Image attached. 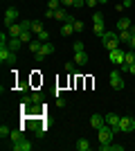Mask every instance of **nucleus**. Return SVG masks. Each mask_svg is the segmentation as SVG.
<instances>
[{
    "mask_svg": "<svg viewBox=\"0 0 135 151\" xmlns=\"http://www.w3.org/2000/svg\"><path fill=\"white\" fill-rule=\"evenodd\" d=\"M9 138H11V142H18V140H23V126H20V129H14Z\"/></svg>",
    "mask_w": 135,
    "mask_h": 151,
    "instance_id": "21",
    "label": "nucleus"
},
{
    "mask_svg": "<svg viewBox=\"0 0 135 151\" xmlns=\"http://www.w3.org/2000/svg\"><path fill=\"white\" fill-rule=\"evenodd\" d=\"M9 135H11V129H9L7 124H2V126H0V138L5 140V138H9Z\"/></svg>",
    "mask_w": 135,
    "mask_h": 151,
    "instance_id": "24",
    "label": "nucleus"
},
{
    "mask_svg": "<svg viewBox=\"0 0 135 151\" xmlns=\"http://www.w3.org/2000/svg\"><path fill=\"white\" fill-rule=\"evenodd\" d=\"M56 104H59V108H61V106H65V99H61V97L56 95Z\"/></svg>",
    "mask_w": 135,
    "mask_h": 151,
    "instance_id": "37",
    "label": "nucleus"
},
{
    "mask_svg": "<svg viewBox=\"0 0 135 151\" xmlns=\"http://www.w3.org/2000/svg\"><path fill=\"white\" fill-rule=\"evenodd\" d=\"M36 38H41V41H43V43H47V41H50V34H47V32H41V34H39V36H36Z\"/></svg>",
    "mask_w": 135,
    "mask_h": 151,
    "instance_id": "30",
    "label": "nucleus"
},
{
    "mask_svg": "<svg viewBox=\"0 0 135 151\" xmlns=\"http://www.w3.org/2000/svg\"><path fill=\"white\" fill-rule=\"evenodd\" d=\"M11 54H14V52L9 50V45H2V47H0V63H2V65H5V63H9Z\"/></svg>",
    "mask_w": 135,
    "mask_h": 151,
    "instance_id": "11",
    "label": "nucleus"
},
{
    "mask_svg": "<svg viewBox=\"0 0 135 151\" xmlns=\"http://www.w3.org/2000/svg\"><path fill=\"white\" fill-rule=\"evenodd\" d=\"M108 61L113 63V65H122V63L126 61V52H124L122 47H117V50H110V52H108Z\"/></svg>",
    "mask_w": 135,
    "mask_h": 151,
    "instance_id": "3",
    "label": "nucleus"
},
{
    "mask_svg": "<svg viewBox=\"0 0 135 151\" xmlns=\"http://www.w3.org/2000/svg\"><path fill=\"white\" fill-rule=\"evenodd\" d=\"M104 20H106V18H104L101 12H95V14H92V23H104Z\"/></svg>",
    "mask_w": 135,
    "mask_h": 151,
    "instance_id": "26",
    "label": "nucleus"
},
{
    "mask_svg": "<svg viewBox=\"0 0 135 151\" xmlns=\"http://www.w3.org/2000/svg\"><path fill=\"white\" fill-rule=\"evenodd\" d=\"M9 147H11L14 151H32L34 149V145L29 142V140H25V138L18 140V142H14V145H9Z\"/></svg>",
    "mask_w": 135,
    "mask_h": 151,
    "instance_id": "9",
    "label": "nucleus"
},
{
    "mask_svg": "<svg viewBox=\"0 0 135 151\" xmlns=\"http://www.w3.org/2000/svg\"><path fill=\"white\" fill-rule=\"evenodd\" d=\"M133 120H135V115H133Z\"/></svg>",
    "mask_w": 135,
    "mask_h": 151,
    "instance_id": "42",
    "label": "nucleus"
},
{
    "mask_svg": "<svg viewBox=\"0 0 135 151\" xmlns=\"http://www.w3.org/2000/svg\"><path fill=\"white\" fill-rule=\"evenodd\" d=\"M74 63H77V65H86V63H88V54H86V50L74 52Z\"/></svg>",
    "mask_w": 135,
    "mask_h": 151,
    "instance_id": "15",
    "label": "nucleus"
},
{
    "mask_svg": "<svg viewBox=\"0 0 135 151\" xmlns=\"http://www.w3.org/2000/svg\"><path fill=\"white\" fill-rule=\"evenodd\" d=\"M74 7H77V9H81V7H86V0H74Z\"/></svg>",
    "mask_w": 135,
    "mask_h": 151,
    "instance_id": "35",
    "label": "nucleus"
},
{
    "mask_svg": "<svg viewBox=\"0 0 135 151\" xmlns=\"http://www.w3.org/2000/svg\"><path fill=\"white\" fill-rule=\"evenodd\" d=\"M131 36H135V25H131Z\"/></svg>",
    "mask_w": 135,
    "mask_h": 151,
    "instance_id": "40",
    "label": "nucleus"
},
{
    "mask_svg": "<svg viewBox=\"0 0 135 151\" xmlns=\"http://www.w3.org/2000/svg\"><path fill=\"white\" fill-rule=\"evenodd\" d=\"M72 34H77L74 32V23H63L61 25V36H72Z\"/></svg>",
    "mask_w": 135,
    "mask_h": 151,
    "instance_id": "13",
    "label": "nucleus"
},
{
    "mask_svg": "<svg viewBox=\"0 0 135 151\" xmlns=\"http://www.w3.org/2000/svg\"><path fill=\"white\" fill-rule=\"evenodd\" d=\"M97 5H99V0H86V7H90V9H95Z\"/></svg>",
    "mask_w": 135,
    "mask_h": 151,
    "instance_id": "32",
    "label": "nucleus"
},
{
    "mask_svg": "<svg viewBox=\"0 0 135 151\" xmlns=\"http://www.w3.org/2000/svg\"><path fill=\"white\" fill-rule=\"evenodd\" d=\"M74 70H77V63H74V61H68V63H65V72H74Z\"/></svg>",
    "mask_w": 135,
    "mask_h": 151,
    "instance_id": "29",
    "label": "nucleus"
},
{
    "mask_svg": "<svg viewBox=\"0 0 135 151\" xmlns=\"http://www.w3.org/2000/svg\"><path fill=\"white\" fill-rule=\"evenodd\" d=\"M92 34L101 38L104 34H106V25H104V23H92Z\"/></svg>",
    "mask_w": 135,
    "mask_h": 151,
    "instance_id": "16",
    "label": "nucleus"
},
{
    "mask_svg": "<svg viewBox=\"0 0 135 151\" xmlns=\"http://www.w3.org/2000/svg\"><path fill=\"white\" fill-rule=\"evenodd\" d=\"M104 117H106V124H108L110 129L115 131V135H117V133H122V131H119V115L108 113V115H104Z\"/></svg>",
    "mask_w": 135,
    "mask_h": 151,
    "instance_id": "7",
    "label": "nucleus"
},
{
    "mask_svg": "<svg viewBox=\"0 0 135 151\" xmlns=\"http://www.w3.org/2000/svg\"><path fill=\"white\" fill-rule=\"evenodd\" d=\"M45 18H54V9H47V12H45Z\"/></svg>",
    "mask_w": 135,
    "mask_h": 151,
    "instance_id": "36",
    "label": "nucleus"
},
{
    "mask_svg": "<svg viewBox=\"0 0 135 151\" xmlns=\"http://www.w3.org/2000/svg\"><path fill=\"white\" fill-rule=\"evenodd\" d=\"M106 2H108V0H99V5H106Z\"/></svg>",
    "mask_w": 135,
    "mask_h": 151,
    "instance_id": "41",
    "label": "nucleus"
},
{
    "mask_svg": "<svg viewBox=\"0 0 135 151\" xmlns=\"http://www.w3.org/2000/svg\"><path fill=\"white\" fill-rule=\"evenodd\" d=\"M126 63H129V65H131V63H135V50L126 52Z\"/></svg>",
    "mask_w": 135,
    "mask_h": 151,
    "instance_id": "27",
    "label": "nucleus"
},
{
    "mask_svg": "<svg viewBox=\"0 0 135 151\" xmlns=\"http://www.w3.org/2000/svg\"><path fill=\"white\" fill-rule=\"evenodd\" d=\"M97 138H99V145H104V142H113V138H115V131H113L108 124H104L101 129L97 131Z\"/></svg>",
    "mask_w": 135,
    "mask_h": 151,
    "instance_id": "2",
    "label": "nucleus"
},
{
    "mask_svg": "<svg viewBox=\"0 0 135 151\" xmlns=\"http://www.w3.org/2000/svg\"><path fill=\"white\" fill-rule=\"evenodd\" d=\"M81 50H86L84 43H81V41H77V43H74V52H81Z\"/></svg>",
    "mask_w": 135,
    "mask_h": 151,
    "instance_id": "33",
    "label": "nucleus"
},
{
    "mask_svg": "<svg viewBox=\"0 0 135 151\" xmlns=\"http://www.w3.org/2000/svg\"><path fill=\"white\" fill-rule=\"evenodd\" d=\"M41 45H43V41H41V38H34L32 43H29V52H32V54H39Z\"/></svg>",
    "mask_w": 135,
    "mask_h": 151,
    "instance_id": "18",
    "label": "nucleus"
},
{
    "mask_svg": "<svg viewBox=\"0 0 135 151\" xmlns=\"http://www.w3.org/2000/svg\"><path fill=\"white\" fill-rule=\"evenodd\" d=\"M129 72H131V75L135 77V63H131V65H129Z\"/></svg>",
    "mask_w": 135,
    "mask_h": 151,
    "instance_id": "38",
    "label": "nucleus"
},
{
    "mask_svg": "<svg viewBox=\"0 0 135 151\" xmlns=\"http://www.w3.org/2000/svg\"><path fill=\"white\" fill-rule=\"evenodd\" d=\"M117 38H119L122 43H131V29H122V32H117Z\"/></svg>",
    "mask_w": 135,
    "mask_h": 151,
    "instance_id": "19",
    "label": "nucleus"
},
{
    "mask_svg": "<svg viewBox=\"0 0 135 151\" xmlns=\"http://www.w3.org/2000/svg\"><path fill=\"white\" fill-rule=\"evenodd\" d=\"M104 124H106V117H104V115H99V113L90 115V126H92L95 131H99V129H101Z\"/></svg>",
    "mask_w": 135,
    "mask_h": 151,
    "instance_id": "10",
    "label": "nucleus"
},
{
    "mask_svg": "<svg viewBox=\"0 0 135 151\" xmlns=\"http://www.w3.org/2000/svg\"><path fill=\"white\" fill-rule=\"evenodd\" d=\"M50 54H54V43H52V41H47V43L41 45L39 54H34V59H36V61H43V59H47Z\"/></svg>",
    "mask_w": 135,
    "mask_h": 151,
    "instance_id": "4",
    "label": "nucleus"
},
{
    "mask_svg": "<svg viewBox=\"0 0 135 151\" xmlns=\"http://www.w3.org/2000/svg\"><path fill=\"white\" fill-rule=\"evenodd\" d=\"M16 18H20V14H18V9L16 7H7L5 9V27H11L14 23H16Z\"/></svg>",
    "mask_w": 135,
    "mask_h": 151,
    "instance_id": "5",
    "label": "nucleus"
},
{
    "mask_svg": "<svg viewBox=\"0 0 135 151\" xmlns=\"http://www.w3.org/2000/svg\"><path fill=\"white\" fill-rule=\"evenodd\" d=\"M129 45H131V50H135V36H131V43Z\"/></svg>",
    "mask_w": 135,
    "mask_h": 151,
    "instance_id": "39",
    "label": "nucleus"
},
{
    "mask_svg": "<svg viewBox=\"0 0 135 151\" xmlns=\"http://www.w3.org/2000/svg\"><path fill=\"white\" fill-rule=\"evenodd\" d=\"M119 131L122 133H133L135 131V120L133 117H126V115L119 117Z\"/></svg>",
    "mask_w": 135,
    "mask_h": 151,
    "instance_id": "6",
    "label": "nucleus"
},
{
    "mask_svg": "<svg viewBox=\"0 0 135 151\" xmlns=\"http://www.w3.org/2000/svg\"><path fill=\"white\" fill-rule=\"evenodd\" d=\"M99 149H101V151H124V145H113V142H104V145H99Z\"/></svg>",
    "mask_w": 135,
    "mask_h": 151,
    "instance_id": "14",
    "label": "nucleus"
},
{
    "mask_svg": "<svg viewBox=\"0 0 135 151\" xmlns=\"http://www.w3.org/2000/svg\"><path fill=\"white\" fill-rule=\"evenodd\" d=\"M32 101H34V104H41V101H43V97H41L39 93H32Z\"/></svg>",
    "mask_w": 135,
    "mask_h": 151,
    "instance_id": "31",
    "label": "nucleus"
},
{
    "mask_svg": "<svg viewBox=\"0 0 135 151\" xmlns=\"http://www.w3.org/2000/svg\"><path fill=\"white\" fill-rule=\"evenodd\" d=\"M122 29H131V18H119L117 20V32Z\"/></svg>",
    "mask_w": 135,
    "mask_h": 151,
    "instance_id": "20",
    "label": "nucleus"
},
{
    "mask_svg": "<svg viewBox=\"0 0 135 151\" xmlns=\"http://www.w3.org/2000/svg\"><path fill=\"white\" fill-rule=\"evenodd\" d=\"M110 86H113L115 90H122L124 88V77H122V72H115V70L110 72Z\"/></svg>",
    "mask_w": 135,
    "mask_h": 151,
    "instance_id": "8",
    "label": "nucleus"
},
{
    "mask_svg": "<svg viewBox=\"0 0 135 151\" xmlns=\"http://www.w3.org/2000/svg\"><path fill=\"white\" fill-rule=\"evenodd\" d=\"M7 45H9V50H11V52H18L20 45H23V41H20V38H11V36H9V43H7Z\"/></svg>",
    "mask_w": 135,
    "mask_h": 151,
    "instance_id": "17",
    "label": "nucleus"
},
{
    "mask_svg": "<svg viewBox=\"0 0 135 151\" xmlns=\"http://www.w3.org/2000/svg\"><path fill=\"white\" fill-rule=\"evenodd\" d=\"M77 149H79V151H90V142H88L86 138H81V140L77 142Z\"/></svg>",
    "mask_w": 135,
    "mask_h": 151,
    "instance_id": "22",
    "label": "nucleus"
},
{
    "mask_svg": "<svg viewBox=\"0 0 135 151\" xmlns=\"http://www.w3.org/2000/svg\"><path fill=\"white\" fill-rule=\"evenodd\" d=\"M43 29H45V27H43V23H41V20H34V23H32V32L36 34V36H39Z\"/></svg>",
    "mask_w": 135,
    "mask_h": 151,
    "instance_id": "23",
    "label": "nucleus"
},
{
    "mask_svg": "<svg viewBox=\"0 0 135 151\" xmlns=\"http://www.w3.org/2000/svg\"><path fill=\"white\" fill-rule=\"evenodd\" d=\"M119 43H122V41L117 38V32H108V29H106V34L101 36V45H104L108 52H110V50H117V47H119Z\"/></svg>",
    "mask_w": 135,
    "mask_h": 151,
    "instance_id": "1",
    "label": "nucleus"
},
{
    "mask_svg": "<svg viewBox=\"0 0 135 151\" xmlns=\"http://www.w3.org/2000/svg\"><path fill=\"white\" fill-rule=\"evenodd\" d=\"M84 20H74V32H77V34H81V32H84Z\"/></svg>",
    "mask_w": 135,
    "mask_h": 151,
    "instance_id": "28",
    "label": "nucleus"
},
{
    "mask_svg": "<svg viewBox=\"0 0 135 151\" xmlns=\"http://www.w3.org/2000/svg\"><path fill=\"white\" fill-rule=\"evenodd\" d=\"M7 34L11 38H20V34H23V27H20V23H14L11 27H7Z\"/></svg>",
    "mask_w": 135,
    "mask_h": 151,
    "instance_id": "12",
    "label": "nucleus"
},
{
    "mask_svg": "<svg viewBox=\"0 0 135 151\" xmlns=\"http://www.w3.org/2000/svg\"><path fill=\"white\" fill-rule=\"evenodd\" d=\"M59 7H61V0H47V9H54V12H56Z\"/></svg>",
    "mask_w": 135,
    "mask_h": 151,
    "instance_id": "25",
    "label": "nucleus"
},
{
    "mask_svg": "<svg viewBox=\"0 0 135 151\" xmlns=\"http://www.w3.org/2000/svg\"><path fill=\"white\" fill-rule=\"evenodd\" d=\"M61 5L63 7H74V0H61Z\"/></svg>",
    "mask_w": 135,
    "mask_h": 151,
    "instance_id": "34",
    "label": "nucleus"
}]
</instances>
